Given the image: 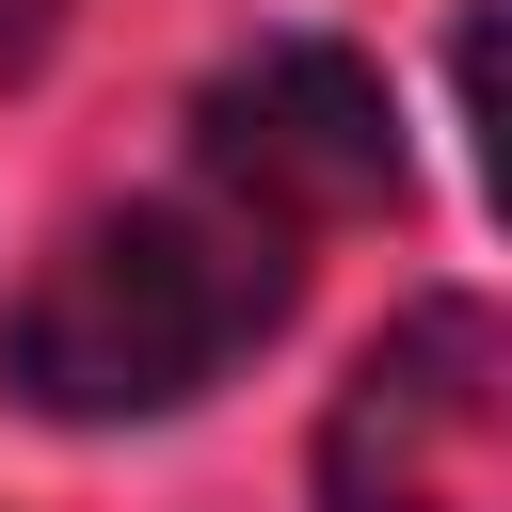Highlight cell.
<instances>
[{
	"label": "cell",
	"instance_id": "1",
	"mask_svg": "<svg viewBox=\"0 0 512 512\" xmlns=\"http://www.w3.org/2000/svg\"><path fill=\"white\" fill-rule=\"evenodd\" d=\"M304 288V240L240 224L224 192H144L96 208L0 320V384L32 416H176L208 400Z\"/></svg>",
	"mask_w": 512,
	"mask_h": 512
},
{
	"label": "cell",
	"instance_id": "2",
	"mask_svg": "<svg viewBox=\"0 0 512 512\" xmlns=\"http://www.w3.org/2000/svg\"><path fill=\"white\" fill-rule=\"evenodd\" d=\"M496 432H512L496 304L432 288L352 352L320 416V512H496Z\"/></svg>",
	"mask_w": 512,
	"mask_h": 512
},
{
	"label": "cell",
	"instance_id": "3",
	"mask_svg": "<svg viewBox=\"0 0 512 512\" xmlns=\"http://www.w3.org/2000/svg\"><path fill=\"white\" fill-rule=\"evenodd\" d=\"M192 192H224V208L272 224V240L368 224V208H400V112H384V80H368L352 48L272 32V48H240V64L192 96Z\"/></svg>",
	"mask_w": 512,
	"mask_h": 512
},
{
	"label": "cell",
	"instance_id": "4",
	"mask_svg": "<svg viewBox=\"0 0 512 512\" xmlns=\"http://www.w3.org/2000/svg\"><path fill=\"white\" fill-rule=\"evenodd\" d=\"M48 32H64V0H0V80H32V64H48Z\"/></svg>",
	"mask_w": 512,
	"mask_h": 512
}]
</instances>
